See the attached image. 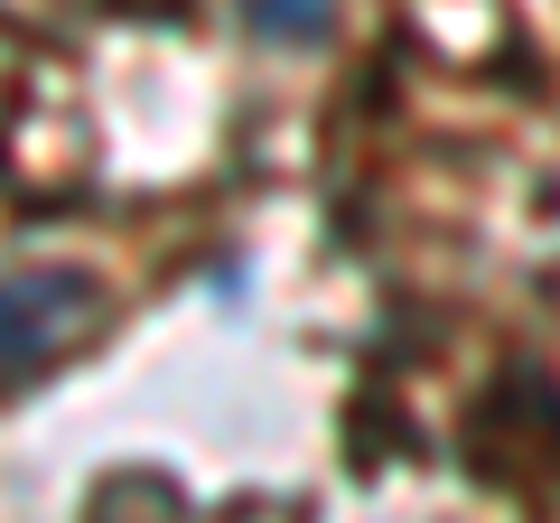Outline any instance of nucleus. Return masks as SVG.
Wrapping results in <instances>:
<instances>
[{
    "mask_svg": "<svg viewBox=\"0 0 560 523\" xmlns=\"http://www.w3.org/2000/svg\"><path fill=\"white\" fill-rule=\"evenodd\" d=\"M318 0H253V28H280V38H318Z\"/></svg>",
    "mask_w": 560,
    "mask_h": 523,
    "instance_id": "2",
    "label": "nucleus"
},
{
    "mask_svg": "<svg viewBox=\"0 0 560 523\" xmlns=\"http://www.w3.org/2000/svg\"><path fill=\"white\" fill-rule=\"evenodd\" d=\"M103 318V281L75 262H38V271H0V374H38V364L75 356Z\"/></svg>",
    "mask_w": 560,
    "mask_h": 523,
    "instance_id": "1",
    "label": "nucleus"
}]
</instances>
